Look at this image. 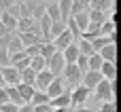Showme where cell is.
I'll use <instances>...</instances> for the list:
<instances>
[{"label":"cell","instance_id":"cell-1","mask_svg":"<svg viewBox=\"0 0 121 112\" xmlns=\"http://www.w3.org/2000/svg\"><path fill=\"white\" fill-rule=\"evenodd\" d=\"M115 93H117V83L115 80H106L102 78L96 87H94V97L102 104V102H115Z\"/></svg>","mask_w":121,"mask_h":112},{"label":"cell","instance_id":"cell-2","mask_svg":"<svg viewBox=\"0 0 121 112\" xmlns=\"http://www.w3.org/2000/svg\"><path fill=\"white\" fill-rule=\"evenodd\" d=\"M62 78H64V85H68V89L72 91L74 87L81 85V80H83V72H81L74 64H66L64 70H62Z\"/></svg>","mask_w":121,"mask_h":112},{"label":"cell","instance_id":"cell-3","mask_svg":"<svg viewBox=\"0 0 121 112\" xmlns=\"http://www.w3.org/2000/svg\"><path fill=\"white\" fill-rule=\"evenodd\" d=\"M89 93H91V91H89L87 87H83V85L74 87V89L70 91V108H79V106H83V104L87 102Z\"/></svg>","mask_w":121,"mask_h":112},{"label":"cell","instance_id":"cell-4","mask_svg":"<svg viewBox=\"0 0 121 112\" xmlns=\"http://www.w3.org/2000/svg\"><path fill=\"white\" fill-rule=\"evenodd\" d=\"M64 66H66V61H64V57H62V53H60V51H55V53L47 59V70H49L53 76H62Z\"/></svg>","mask_w":121,"mask_h":112},{"label":"cell","instance_id":"cell-5","mask_svg":"<svg viewBox=\"0 0 121 112\" xmlns=\"http://www.w3.org/2000/svg\"><path fill=\"white\" fill-rule=\"evenodd\" d=\"M53 78H55V76H53V74H51V72H49L47 68H45V70H40V72H36L34 89H36V91H43V93H45V89L49 87V83H51Z\"/></svg>","mask_w":121,"mask_h":112},{"label":"cell","instance_id":"cell-6","mask_svg":"<svg viewBox=\"0 0 121 112\" xmlns=\"http://www.w3.org/2000/svg\"><path fill=\"white\" fill-rule=\"evenodd\" d=\"M0 76H2V80H4L6 87H15V85H19V72H17L15 68H11V66L0 68Z\"/></svg>","mask_w":121,"mask_h":112},{"label":"cell","instance_id":"cell-7","mask_svg":"<svg viewBox=\"0 0 121 112\" xmlns=\"http://www.w3.org/2000/svg\"><path fill=\"white\" fill-rule=\"evenodd\" d=\"M64 89H66L64 78H62V76H55V78L49 83V87L45 89V93H47V97H49V100H53V97H57L60 93H64Z\"/></svg>","mask_w":121,"mask_h":112},{"label":"cell","instance_id":"cell-8","mask_svg":"<svg viewBox=\"0 0 121 112\" xmlns=\"http://www.w3.org/2000/svg\"><path fill=\"white\" fill-rule=\"evenodd\" d=\"M51 42H53L55 51H60V53H62V51H64V49H66L70 42H74V38H72V34H70L68 30H64V32H62V34H60L55 40H51Z\"/></svg>","mask_w":121,"mask_h":112},{"label":"cell","instance_id":"cell-9","mask_svg":"<svg viewBox=\"0 0 121 112\" xmlns=\"http://www.w3.org/2000/svg\"><path fill=\"white\" fill-rule=\"evenodd\" d=\"M100 80H102V74H100V72H91V70H87V72L83 74L81 85H83V87H87L89 91H94V87H96Z\"/></svg>","mask_w":121,"mask_h":112},{"label":"cell","instance_id":"cell-10","mask_svg":"<svg viewBox=\"0 0 121 112\" xmlns=\"http://www.w3.org/2000/svg\"><path fill=\"white\" fill-rule=\"evenodd\" d=\"M49 106L51 108H70V89H64V93L49 100Z\"/></svg>","mask_w":121,"mask_h":112},{"label":"cell","instance_id":"cell-11","mask_svg":"<svg viewBox=\"0 0 121 112\" xmlns=\"http://www.w3.org/2000/svg\"><path fill=\"white\" fill-rule=\"evenodd\" d=\"M23 51V44L19 40V34H11L9 36V42H6V53L9 55H15V53H21Z\"/></svg>","mask_w":121,"mask_h":112},{"label":"cell","instance_id":"cell-12","mask_svg":"<svg viewBox=\"0 0 121 112\" xmlns=\"http://www.w3.org/2000/svg\"><path fill=\"white\" fill-rule=\"evenodd\" d=\"M98 55L102 57V61H113V64H115V57H117V44L108 42L106 47H102V49L98 51Z\"/></svg>","mask_w":121,"mask_h":112},{"label":"cell","instance_id":"cell-13","mask_svg":"<svg viewBox=\"0 0 121 112\" xmlns=\"http://www.w3.org/2000/svg\"><path fill=\"white\" fill-rule=\"evenodd\" d=\"M15 89H17V93H19V97L23 100V104H30V100H32V95L36 93V89H34L32 85H23V83H19V85H15Z\"/></svg>","mask_w":121,"mask_h":112},{"label":"cell","instance_id":"cell-14","mask_svg":"<svg viewBox=\"0 0 121 112\" xmlns=\"http://www.w3.org/2000/svg\"><path fill=\"white\" fill-rule=\"evenodd\" d=\"M89 8L102 11V13H111V11H115V0H91Z\"/></svg>","mask_w":121,"mask_h":112},{"label":"cell","instance_id":"cell-15","mask_svg":"<svg viewBox=\"0 0 121 112\" xmlns=\"http://www.w3.org/2000/svg\"><path fill=\"white\" fill-rule=\"evenodd\" d=\"M62 57H64V61H66V64H74V61H77V57H79L77 42H70V44L62 51Z\"/></svg>","mask_w":121,"mask_h":112},{"label":"cell","instance_id":"cell-16","mask_svg":"<svg viewBox=\"0 0 121 112\" xmlns=\"http://www.w3.org/2000/svg\"><path fill=\"white\" fill-rule=\"evenodd\" d=\"M100 74H102V78H106V80H115V76H117V68H115V64H113V61H102V66H100Z\"/></svg>","mask_w":121,"mask_h":112},{"label":"cell","instance_id":"cell-17","mask_svg":"<svg viewBox=\"0 0 121 112\" xmlns=\"http://www.w3.org/2000/svg\"><path fill=\"white\" fill-rule=\"evenodd\" d=\"M32 25H34V19H32V17H19V19H17L15 34H26V32L32 30Z\"/></svg>","mask_w":121,"mask_h":112},{"label":"cell","instance_id":"cell-18","mask_svg":"<svg viewBox=\"0 0 121 112\" xmlns=\"http://www.w3.org/2000/svg\"><path fill=\"white\" fill-rule=\"evenodd\" d=\"M57 11H60V19L66 23V19L70 17V6H72V0H57Z\"/></svg>","mask_w":121,"mask_h":112},{"label":"cell","instance_id":"cell-19","mask_svg":"<svg viewBox=\"0 0 121 112\" xmlns=\"http://www.w3.org/2000/svg\"><path fill=\"white\" fill-rule=\"evenodd\" d=\"M0 23L6 28L9 34H15V28H17V19H13L9 13H0Z\"/></svg>","mask_w":121,"mask_h":112},{"label":"cell","instance_id":"cell-20","mask_svg":"<svg viewBox=\"0 0 121 112\" xmlns=\"http://www.w3.org/2000/svg\"><path fill=\"white\" fill-rule=\"evenodd\" d=\"M89 11H83V13H79V15H74L72 19H74V23H77V28L81 30V32H85L87 30V25H89V15H87Z\"/></svg>","mask_w":121,"mask_h":112},{"label":"cell","instance_id":"cell-21","mask_svg":"<svg viewBox=\"0 0 121 112\" xmlns=\"http://www.w3.org/2000/svg\"><path fill=\"white\" fill-rule=\"evenodd\" d=\"M19 40H21L23 49H26V47H34V44H40V42H43L38 36H34V34H30V32H26V34H19Z\"/></svg>","mask_w":121,"mask_h":112},{"label":"cell","instance_id":"cell-22","mask_svg":"<svg viewBox=\"0 0 121 112\" xmlns=\"http://www.w3.org/2000/svg\"><path fill=\"white\" fill-rule=\"evenodd\" d=\"M34 80H36V72H32L30 68H26V70L19 72V83H23V85H32V87H34Z\"/></svg>","mask_w":121,"mask_h":112},{"label":"cell","instance_id":"cell-23","mask_svg":"<svg viewBox=\"0 0 121 112\" xmlns=\"http://www.w3.org/2000/svg\"><path fill=\"white\" fill-rule=\"evenodd\" d=\"M89 23H96V25H102L104 21H106V13H102V11H94V8H89Z\"/></svg>","mask_w":121,"mask_h":112},{"label":"cell","instance_id":"cell-24","mask_svg":"<svg viewBox=\"0 0 121 112\" xmlns=\"http://www.w3.org/2000/svg\"><path fill=\"white\" fill-rule=\"evenodd\" d=\"M64 30H66V23H64V21H55V23H51V30H49V42L55 40Z\"/></svg>","mask_w":121,"mask_h":112},{"label":"cell","instance_id":"cell-25","mask_svg":"<svg viewBox=\"0 0 121 112\" xmlns=\"http://www.w3.org/2000/svg\"><path fill=\"white\" fill-rule=\"evenodd\" d=\"M32 72H40V70H45L47 68V61L40 57V55H36V57H30V66H28Z\"/></svg>","mask_w":121,"mask_h":112},{"label":"cell","instance_id":"cell-26","mask_svg":"<svg viewBox=\"0 0 121 112\" xmlns=\"http://www.w3.org/2000/svg\"><path fill=\"white\" fill-rule=\"evenodd\" d=\"M4 89H6V97H9V102H11V104H15L17 108H19V106H23V100L19 97V93H17V89H15V87H4Z\"/></svg>","mask_w":121,"mask_h":112},{"label":"cell","instance_id":"cell-27","mask_svg":"<svg viewBox=\"0 0 121 112\" xmlns=\"http://www.w3.org/2000/svg\"><path fill=\"white\" fill-rule=\"evenodd\" d=\"M100 66H102V57L98 53H94L91 57H87V70L91 72H100Z\"/></svg>","mask_w":121,"mask_h":112},{"label":"cell","instance_id":"cell-28","mask_svg":"<svg viewBox=\"0 0 121 112\" xmlns=\"http://www.w3.org/2000/svg\"><path fill=\"white\" fill-rule=\"evenodd\" d=\"M111 34H115V21H111V19H106L102 25H100V36H111Z\"/></svg>","mask_w":121,"mask_h":112},{"label":"cell","instance_id":"cell-29","mask_svg":"<svg viewBox=\"0 0 121 112\" xmlns=\"http://www.w3.org/2000/svg\"><path fill=\"white\" fill-rule=\"evenodd\" d=\"M87 42L91 44L94 53H98L102 47H106V44H108V38H106V36H98V38H94V40H87Z\"/></svg>","mask_w":121,"mask_h":112},{"label":"cell","instance_id":"cell-30","mask_svg":"<svg viewBox=\"0 0 121 112\" xmlns=\"http://www.w3.org/2000/svg\"><path fill=\"white\" fill-rule=\"evenodd\" d=\"M53 53H55V47H53V42H43V44H40V57H43L45 61H47V59H49Z\"/></svg>","mask_w":121,"mask_h":112},{"label":"cell","instance_id":"cell-31","mask_svg":"<svg viewBox=\"0 0 121 112\" xmlns=\"http://www.w3.org/2000/svg\"><path fill=\"white\" fill-rule=\"evenodd\" d=\"M40 104H49V97H47V93L36 91L32 95V100H30V106H40Z\"/></svg>","mask_w":121,"mask_h":112},{"label":"cell","instance_id":"cell-32","mask_svg":"<svg viewBox=\"0 0 121 112\" xmlns=\"http://www.w3.org/2000/svg\"><path fill=\"white\" fill-rule=\"evenodd\" d=\"M83 11H89V6H85V4H83V2H79V0H72L70 17H74V15H79V13H83Z\"/></svg>","mask_w":121,"mask_h":112},{"label":"cell","instance_id":"cell-33","mask_svg":"<svg viewBox=\"0 0 121 112\" xmlns=\"http://www.w3.org/2000/svg\"><path fill=\"white\" fill-rule=\"evenodd\" d=\"M98 112H117L115 102H102V104H100V108H98Z\"/></svg>","mask_w":121,"mask_h":112},{"label":"cell","instance_id":"cell-34","mask_svg":"<svg viewBox=\"0 0 121 112\" xmlns=\"http://www.w3.org/2000/svg\"><path fill=\"white\" fill-rule=\"evenodd\" d=\"M19 108L15 106V104H11V102H6V104H2L0 106V112H17Z\"/></svg>","mask_w":121,"mask_h":112},{"label":"cell","instance_id":"cell-35","mask_svg":"<svg viewBox=\"0 0 121 112\" xmlns=\"http://www.w3.org/2000/svg\"><path fill=\"white\" fill-rule=\"evenodd\" d=\"M4 66H9V53H6V49H0V68H4Z\"/></svg>","mask_w":121,"mask_h":112},{"label":"cell","instance_id":"cell-36","mask_svg":"<svg viewBox=\"0 0 121 112\" xmlns=\"http://www.w3.org/2000/svg\"><path fill=\"white\" fill-rule=\"evenodd\" d=\"M32 112H51L49 104H40V106H32Z\"/></svg>","mask_w":121,"mask_h":112},{"label":"cell","instance_id":"cell-37","mask_svg":"<svg viewBox=\"0 0 121 112\" xmlns=\"http://www.w3.org/2000/svg\"><path fill=\"white\" fill-rule=\"evenodd\" d=\"M19 8H21V17H30V8L26 6L23 0H19Z\"/></svg>","mask_w":121,"mask_h":112},{"label":"cell","instance_id":"cell-38","mask_svg":"<svg viewBox=\"0 0 121 112\" xmlns=\"http://www.w3.org/2000/svg\"><path fill=\"white\" fill-rule=\"evenodd\" d=\"M15 2H17V0H0V11L4 13V11H6L11 4H15Z\"/></svg>","mask_w":121,"mask_h":112},{"label":"cell","instance_id":"cell-39","mask_svg":"<svg viewBox=\"0 0 121 112\" xmlns=\"http://www.w3.org/2000/svg\"><path fill=\"white\" fill-rule=\"evenodd\" d=\"M6 102H9V97H6V89H0V106L6 104Z\"/></svg>","mask_w":121,"mask_h":112},{"label":"cell","instance_id":"cell-40","mask_svg":"<svg viewBox=\"0 0 121 112\" xmlns=\"http://www.w3.org/2000/svg\"><path fill=\"white\" fill-rule=\"evenodd\" d=\"M17 112H32V106H30V104H23V106H19Z\"/></svg>","mask_w":121,"mask_h":112},{"label":"cell","instance_id":"cell-41","mask_svg":"<svg viewBox=\"0 0 121 112\" xmlns=\"http://www.w3.org/2000/svg\"><path fill=\"white\" fill-rule=\"evenodd\" d=\"M74 112H91L89 108H83V106H79V108H74Z\"/></svg>","mask_w":121,"mask_h":112},{"label":"cell","instance_id":"cell-42","mask_svg":"<svg viewBox=\"0 0 121 112\" xmlns=\"http://www.w3.org/2000/svg\"><path fill=\"white\" fill-rule=\"evenodd\" d=\"M79 2H83L85 6H89V2H91V0H79Z\"/></svg>","mask_w":121,"mask_h":112},{"label":"cell","instance_id":"cell-43","mask_svg":"<svg viewBox=\"0 0 121 112\" xmlns=\"http://www.w3.org/2000/svg\"><path fill=\"white\" fill-rule=\"evenodd\" d=\"M6 85H4V80H2V76H0V89H4Z\"/></svg>","mask_w":121,"mask_h":112},{"label":"cell","instance_id":"cell-44","mask_svg":"<svg viewBox=\"0 0 121 112\" xmlns=\"http://www.w3.org/2000/svg\"><path fill=\"white\" fill-rule=\"evenodd\" d=\"M47 2H49V4H55V2H57V0H47Z\"/></svg>","mask_w":121,"mask_h":112}]
</instances>
